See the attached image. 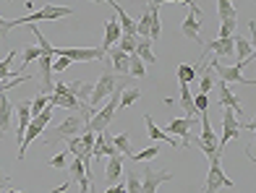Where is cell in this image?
I'll return each mask as SVG.
<instances>
[{"mask_svg":"<svg viewBox=\"0 0 256 193\" xmlns=\"http://www.w3.org/2000/svg\"><path fill=\"white\" fill-rule=\"evenodd\" d=\"M94 115V110H92L86 102H81V107L78 112H74V115H68L66 120H60V126H55L50 133H48V139H44V144H55V141H60V139H71V136H81L86 131V123L89 118Z\"/></svg>","mask_w":256,"mask_h":193,"instance_id":"6da1fadb","label":"cell"},{"mask_svg":"<svg viewBox=\"0 0 256 193\" xmlns=\"http://www.w3.org/2000/svg\"><path fill=\"white\" fill-rule=\"evenodd\" d=\"M63 16H74V8L68 5H42L40 10L24 16V18H14V21H6V26L0 29V37H8L10 29L16 26H24V24H37V21H55V18H63Z\"/></svg>","mask_w":256,"mask_h":193,"instance_id":"7a4b0ae2","label":"cell"},{"mask_svg":"<svg viewBox=\"0 0 256 193\" xmlns=\"http://www.w3.org/2000/svg\"><path fill=\"white\" fill-rule=\"evenodd\" d=\"M52 112H55V107L48 105L37 118H32V120H29V128H26V133H24V139H21V144H18V160H24V154H26V149H29V144H32L34 139H40V136L44 133L48 123L52 120Z\"/></svg>","mask_w":256,"mask_h":193,"instance_id":"3957f363","label":"cell"},{"mask_svg":"<svg viewBox=\"0 0 256 193\" xmlns=\"http://www.w3.org/2000/svg\"><path fill=\"white\" fill-rule=\"evenodd\" d=\"M118 81H120V76H115V73H102V76H100V81L94 84V89H92V97H89L86 105H89L92 110H97V107L102 105V102L115 92Z\"/></svg>","mask_w":256,"mask_h":193,"instance_id":"277c9868","label":"cell"},{"mask_svg":"<svg viewBox=\"0 0 256 193\" xmlns=\"http://www.w3.org/2000/svg\"><path fill=\"white\" fill-rule=\"evenodd\" d=\"M243 65H246L243 60H238L236 65H222V63H220L217 58H214L212 63H209V68H212V71H214L220 78H222L225 84H246V86H254V84H256L254 78H243V76H240Z\"/></svg>","mask_w":256,"mask_h":193,"instance_id":"5b68a950","label":"cell"},{"mask_svg":"<svg viewBox=\"0 0 256 193\" xmlns=\"http://www.w3.org/2000/svg\"><path fill=\"white\" fill-rule=\"evenodd\" d=\"M220 188H232V180L222 173V167H220V157H214V160H209V173H206L202 193H217Z\"/></svg>","mask_w":256,"mask_h":193,"instance_id":"8992f818","label":"cell"},{"mask_svg":"<svg viewBox=\"0 0 256 193\" xmlns=\"http://www.w3.org/2000/svg\"><path fill=\"white\" fill-rule=\"evenodd\" d=\"M202 136L196 139V146L206 154V160H214V157H220L217 154V136H214V128H212V123H209V118H206V112H202Z\"/></svg>","mask_w":256,"mask_h":193,"instance_id":"52a82bcc","label":"cell"},{"mask_svg":"<svg viewBox=\"0 0 256 193\" xmlns=\"http://www.w3.org/2000/svg\"><path fill=\"white\" fill-rule=\"evenodd\" d=\"M55 55H63L71 63H92V60H102L104 50L102 47H55Z\"/></svg>","mask_w":256,"mask_h":193,"instance_id":"ba28073f","label":"cell"},{"mask_svg":"<svg viewBox=\"0 0 256 193\" xmlns=\"http://www.w3.org/2000/svg\"><path fill=\"white\" fill-rule=\"evenodd\" d=\"M240 131H243V123H238V115L232 110H225V115H222V136L217 139V154H222L228 141H232Z\"/></svg>","mask_w":256,"mask_h":193,"instance_id":"9c48e42d","label":"cell"},{"mask_svg":"<svg viewBox=\"0 0 256 193\" xmlns=\"http://www.w3.org/2000/svg\"><path fill=\"white\" fill-rule=\"evenodd\" d=\"M172 180V173L168 170H152V167H144V175H142V193H157V188L162 183Z\"/></svg>","mask_w":256,"mask_h":193,"instance_id":"30bf717a","label":"cell"},{"mask_svg":"<svg viewBox=\"0 0 256 193\" xmlns=\"http://www.w3.org/2000/svg\"><path fill=\"white\" fill-rule=\"evenodd\" d=\"M194 126H196V118H176V120H170L168 128H162V131H165L168 136H178V139H186L183 144L188 146L191 139H194V136H191V128H194Z\"/></svg>","mask_w":256,"mask_h":193,"instance_id":"8fae6325","label":"cell"},{"mask_svg":"<svg viewBox=\"0 0 256 193\" xmlns=\"http://www.w3.org/2000/svg\"><path fill=\"white\" fill-rule=\"evenodd\" d=\"M68 173H71V180L78 186L81 193H89V186H92V178L86 175V167H84V160L76 157V160L68 165Z\"/></svg>","mask_w":256,"mask_h":193,"instance_id":"7c38bea8","label":"cell"},{"mask_svg":"<svg viewBox=\"0 0 256 193\" xmlns=\"http://www.w3.org/2000/svg\"><path fill=\"white\" fill-rule=\"evenodd\" d=\"M202 10L199 8H191V13L183 18V24H180V31H183V37H188L194 42H202L199 39V31H202V18H199Z\"/></svg>","mask_w":256,"mask_h":193,"instance_id":"4fadbf2b","label":"cell"},{"mask_svg":"<svg viewBox=\"0 0 256 193\" xmlns=\"http://www.w3.org/2000/svg\"><path fill=\"white\" fill-rule=\"evenodd\" d=\"M144 126H146V139H152V141H165V144H170V146H172V149H178V146H180L176 139H170V136H168L165 131H162V128L157 126L154 118L149 115V112L144 115Z\"/></svg>","mask_w":256,"mask_h":193,"instance_id":"5bb4252c","label":"cell"},{"mask_svg":"<svg viewBox=\"0 0 256 193\" xmlns=\"http://www.w3.org/2000/svg\"><path fill=\"white\" fill-rule=\"evenodd\" d=\"M14 115H16V107L10 105V99L3 92L0 94V133H10V128H14Z\"/></svg>","mask_w":256,"mask_h":193,"instance_id":"9a60e30c","label":"cell"},{"mask_svg":"<svg viewBox=\"0 0 256 193\" xmlns=\"http://www.w3.org/2000/svg\"><path fill=\"white\" fill-rule=\"evenodd\" d=\"M220 107H222V110H232L236 115H243V107H240L238 97L232 94L230 84H225V81H220Z\"/></svg>","mask_w":256,"mask_h":193,"instance_id":"2e32d148","label":"cell"},{"mask_svg":"<svg viewBox=\"0 0 256 193\" xmlns=\"http://www.w3.org/2000/svg\"><path fill=\"white\" fill-rule=\"evenodd\" d=\"M92 157H118V149L112 146V139L108 131L94 136V152H92Z\"/></svg>","mask_w":256,"mask_h":193,"instance_id":"e0dca14e","label":"cell"},{"mask_svg":"<svg viewBox=\"0 0 256 193\" xmlns=\"http://www.w3.org/2000/svg\"><path fill=\"white\" fill-rule=\"evenodd\" d=\"M120 34H123V29H120V24H118V18L112 16L108 24H104V39H102V50H104V55H108L110 47H115V44H118Z\"/></svg>","mask_w":256,"mask_h":193,"instance_id":"ac0fdd59","label":"cell"},{"mask_svg":"<svg viewBox=\"0 0 256 193\" xmlns=\"http://www.w3.org/2000/svg\"><path fill=\"white\" fill-rule=\"evenodd\" d=\"M152 39L149 37H136V50H134V55H138V58L144 60V65H154L157 63V55H154V50H152Z\"/></svg>","mask_w":256,"mask_h":193,"instance_id":"d6986e66","label":"cell"},{"mask_svg":"<svg viewBox=\"0 0 256 193\" xmlns=\"http://www.w3.org/2000/svg\"><path fill=\"white\" fill-rule=\"evenodd\" d=\"M232 52H236L243 63H254V44L246 37H240V34H232Z\"/></svg>","mask_w":256,"mask_h":193,"instance_id":"ffe728a7","label":"cell"},{"mask_svg":"<svg viewBox=\"0 0 256 193\" xmlns=\"http://www.w3.org/2000/svg\"><path fill=\"white\" fill-rule=\"evenodd\" d=\"M40 78H42V84H44V94H50L52 92V55H40Z\"/></svg>","mask_w":256,"mask_h":193,"instance_id":"44dd1931","label":"cell"},{"mask_svg":"<svg viewBox=\"0 0 256 193\" xmlns=\"http://www.w3.org/2000/svg\"><path fill=\"white\" fill-rule=\"evenodd\" d=\"M206 52H214V58H228V55H232V37L228 39H212V42H206L204 44V55Z\"/></svg>","mask_w":256,"mask_h":193,"instance_id":"7402d4cb","label":"cell"},{"mask_svg":"<svg viewBox=\"0 0 256 193\" xmlns=\"http://www.w3.org/2000/svg\"><path fill=\"white\" fill-rule=\"evenodd\" d=\"M14 118H18L16 136H18V144H21V139H24V133H26V128H29V120H32L29 102H18V105H16V115H14Z\"/></svg>","mask_w":256,"mask_h":193,"instance_id":"603a6c76","label":"cell"},{"mask_svg":"<svg viewBox=\"0 0 256 193\" xmlns=\"http://www.w3.org/2000/svg\"><path fill=\"white\" fill-rule=\"evenodd\" d=\"M108 55H110V60H112V71L118 73V76H128V55L120 47H110Z\"/></svg>","mask_w":256,"mask_h":193,"instance_id":"cb8c5ba5","label":"cell"},{"mask_svg":"<svg viewBox=\"0 0 256 193\" xmlns=\"http://www.w3.org/2000/svg\"><path fill=\"white\" fill-rule=\"evenodd\" d=\"M66 89H68V94H74L78 102H89L94 84H86V81H74V84H66Z\"/></svg>","mask_w":256,"mask_h":193,"instance_id":"d4e9b609","label":"cell"},{"mask_svg":"<svg viewBox=\"0 0 256 193\" xmlns=\"http://www.w3.org/2000/svg\"><path fill=\"white\" fill-rule=\"evenodd\" d=\"M108 167H104V178L110 180V183H118L120 180V175H123V157L118 154V157H108Z\"/></svg>","mask_w":256,"mask_h":193,"instance_id":"484cf974","label":"cell"},{"mask_svg":"<svg viewBox=\"0 0 256 193\" xmlns=\"http://www.w3.org/2000/svg\"><path fill=\"white\" fill-rule=\"evenodd\" d=\"M110 139H112V146L118 149L120 157H131L134 154V149H131V133H128V131H123L118 136H110Z\"/></svg>","mask_w":256,"mask_h":193,"instance_id":"4316f807","label":"cell"},{"mask_svg":"<svg viewBox=\"0 0 256 193\" xmlns=\"http://www.w3.org/2000/svg\"><path fill=\"white\" fill-rule=\"evenodd\" d=\"M180 105L186 110V118H194L196 115V110H194V94H191L188 84H180Z\"/></svg>","mask_w":256,"mask_h":193,"instance_id":"83f0119b","label":"cell"},{"mask_svg":"<svg viewBox=\"0 0 256 193\" xmlns=\"http://www.w3.org/2000/svg\"><path fill=\"white\" fill-rule=\"evenodd\" d=\"M149 21H152V5H146L142 18L136 21V37H149Z\"/></svg>","mask_w":256,"mask_h":193,"instance_id":"f1b7e54d","label":"cell"},{"mask_svg":"<svg viewBox=\"0 0 256 193\" xmlns=\"http://www.w3.org/2000/svg\"><path fill=\"white\" fill-rule=\"evenodd\" d=\"M126 193H142V175L136 170H126Z\"/></svg>","mask_w":256,"mask_h":193,"instance_id":"f546056e","label":"cell"},{"mask_svg":"<svg viewBox=\"0 0 256 193\" xmlns=\"http://www.w3.org/2000/svg\"><path fill=\"white\" fill-rule=\"evenodd\" d=\"M142 99V92H138V89H134V86H128V89H123L120 92V105L118 107H131V105H136V102Z\"/></svg>","mask_w":256,"mask_h":193,"instance_id":"4dcf8cb0","label":"cell"},{"mask_svg":"<svg viewBox=\"0 0 256 193\" xmlns=\"http://www.w3.org/2000/svg\"><path fill=\"white\" fill-rule=\"evenodd\" d=\"M128 76L131 78H144V60L138 55H128Z\"/></svg>","mask_w":256,"mask_h":193,"instance_id":"1f68e13d","label":"cell"},{"mask_svg":"<svg viewBox=\"0 0 256 193\" xmlns=\"http://www.w3.org/2000/svg\"><path fill=\"white\" fill-rule=\"evenodd\" d=\"M217 10H220V21H230V18H238V10L230 0H217Z\"/></svg>","mask_w":256,"mask_h":193,"instance_id":"d6a6232c","label":"cell"},{"mask_svg":"<svg viewBox=\"0 0 256 193\" xmlns=\"http://www.w3.org/2000/svg\"><path fill=\"white\" fill-rule=\"evenodd\" d=\"M50 105V94H37V97H34L32 102H29V112H32V118H37L40 115V112L44 110V107H48Z\"/></svg>","mask_w":256,"mask_h":193,"instance_id":"836d02e7","label":"cell"},{"mask_svg":"<svg viewBox=\"0 0 256 193\" xmlns=\"http://www.w3.org/2000/svg\"><path fill=\"white\" fill-rule=\"evenodd\" d=\"M162 37V24H160V10L157 5H152V21H149V39L157 42Z\"/></svg>","mask_w":256,"mask_h":193,"instance_id":"e575fe53","label":"cell"},{"mask_svg":"<svg viewBox=\"0 0 256 193\" xmlns=\"http://www.w3.org/2000/svg\"><path fill=\"white\" fill-rule=\"evenodd\" d=\"M14 58H16V52H14V50H10V52L6 55V58H3V60H0V81H6V78H8V76H14V78L18 76V73H14V71H10V60H14Z\"/></svg>","mask_w":256,"mask_h":193,"instance_id":"d590c367","label":"cell"},{"mask_svg":"<svg viewBox=\"0 0 256 193\" xmlns=\"http://www.w3.org/2000/svg\"><path fill=\"white\" fill-rule=\"evenodd\" d=\"M118 47H120L126 55H134V50H136V37H134V34H120Z\"/></svg>","mask_w":256,"mask_h":193,"instance_id":"8d00e7d4","label":"cell"},{"mask_svg":"<svg viewBox=\"0 0 256 193\" xmlns=\"http://www.w3.org/2000/svg\"><path fill=\"white\" fill-rule=\"evenodd\" d=\"M194 78H196V68L180 63V65H178V81H180V84H188V81H194Z\"/></svg>","mask_w":256,"mask_h":193,"instance_id":"74e56055","label":"cell"},{"mask_svg":"<svg viewBox=\"0 0 256 193\" xmlns=\"http://www.w3.org/2000/svg\"><path fill=\"white\" fill-rule=\"evenodd\" d=\"M32 78H34V76H24V73H21V76H16V78H10V81H3V84H0V94H3V92H10V89H16L18 84L32 81Z\"/></svg>","mask_w":256,"mask_h":193,"instance_id":"f35d334b","label":"cell"},{"mask_svg":"<svg viewBox=\"0 0 256 193\" xmlns=\"http://www.w3.org/2000/svg\"><path fill=\"white\" fill-rule=\"evenodd\" d=\"M157 154H160V146H146L144 152L131 154V160H136V162H149V160H154Z\"/></svg>","mask_w":256,"mask_h":193,"instance_id":"ab89813d","label":"cell"},{"mask_svg":"<svg viewBox=\"0 0 256 193\" xmlns=\"http://www.w3.org/2000/svg\"><path fill=\"white\" fill-rule=\"evenodd\" d=\"M212 86H214V71L206 65V73L202 76V84H199V89H202L199 94H209V89H212Z\"/></svg>","mask_w":256,"mask_h":193,"instance_id":"60d3db41","label":"cell"},{"mask_svg":"<svg viewBox=\"0 0 256 193\" xmlns=\"http://www.w3.org/2000/svg\"><path fill=\"white\" fill-rule=\"evenodd\" d=\"M194 110H196V115H202V112L209 110V99H206V94H194Z\"/></svg>","mask_w":256,"mask_h":193,"instance_id":"b9f144b4","label":"cell"},{"mask_svg":"<svg viewBox=\"0 0 256 193\" xmlns=\"http://www.w3.org/2000/svg\"><path fill=\"white\" fill-rule=\"evenodd\" d=\"M236 34V18H230V21H222V26H220V39H228Z\"/></svg>","mask_w":256,"mask_h":193,"instance_id":"7bdbcfd3","label":"cell"},{"mask_svg":"<svg viewBox=\"0 0 256 193\" xmlns=\"http://www.w3.org/2000/svg\"><path fill=\"white\" fill-rule=\"evenodd\" d=\"M21 55H24V65H26V63H32V60H37L40 55H42V50L37 47V44H32V47H24V50H21Z\"/></svg>","mask_w":256,"mask_h":193,"instance_id":"ee69618b","label":"cell"},{"mask_svg":"<svg viewBox=\"0 0 256 193\" xmlns=\"http://www.w3.org/2000/svg\"><path fill=\"white\" fill-rule=\"evenodd\" d=\"M66 141H68V152L81 157V152H84V149H81V136H71V139H66Z\"/></svg>","mask_w":256,"mask_h":193,"instance_id":"f6af8a7d","label":"cell"},{"mask_svg":"<svg viewBox=\"0 0 256 193\" xmlns=\"http://www.w3.org/2000/svg\"><path fill=\"white\" fill-rule=\"evenodd\" d=\"M162 3H183L188 8H199V5H196V0H146V5H162Z\"/></svg>","mask_w":256,"mask_h":193,"instance_id":"bcb514c9","label":"cell"},{"mask_svg":"<svg viewBox=\"0 0 256 193\" xmlns=\"http://www.w3.org/2000/svg\"><path fill=\"white\" fill-rule=\"evenodd\" d=\"M66 160H68V152L55 154V157H50V167H55V170H63V167H66Z\"/></svg>","mask_w":256,"mask_h":193,"instance_id":"7dc6e473","label":"cell"},{"mask_svg":"<svg viewBox=\"0 0 256 193\" xmlns=\"http://www.w3.org/2000/svg\"><path fill=\"white\" fill-rule=\"evenodd\" d=\"M68 65H71V60L63 58V55H58V58H52V71H58V73H63Z\"/></svg>","mask_w":256,"mask_h":193,"instance_id":"c3c4849f","label":"cell"},{"mask_svg":"<svg viewBox=\"0 0 256 193\" xmlns=\"http://www.w3.org/2000/svg\"><path fill=\"white\" fill-rule=\"evenodd\" d=\"M123 191H126V188H123V180H118V183H112L104 193H123Z\"/></svg>","mask_w":256,"mask_h":193,"instance_id":"681fc988","label":"cell"},{"mask_svg":"<svg viewBox=\"0 0 256 193\" xmlns=\"http://www.w3.org/2000/svg\"><path fill=\"white\" fill-rule=\"evenodd\" d=\"M6 188H10V178L6 173H0V191H6Z\"/></svg>","mask_w":256,"mask_h":193,"instance_id":"f907efd6","label":"cell"},{"mask_svg":"<svg viewBox=\"0 0 256 193\" xmlns=\"http://www.w3.org/2000/svg\"><path fill=\"white\" fill-rule=\"evenodd\" d=\"M68 188H71V183H63V186H60V188H52V191H50V193H66V191H68Z\"/></svg>","mask_w":256,"mask_h":193,"instance_id":"816d5d0a","label":"cell"},{"mask_svg":"<svg viewBox=\"0 0 256 193\" xmlns=\"http://www.w3.org/2000/svg\"><path fill=\"white\" fill-rule=\"evenodd\" d=\"M256 128V123L254 120H248V123H243V131H254Z\"/></svg>","mask_w":256,"mask_h":193,"instance_id":"f5cc1de1","label":"cell"},{"mask_svg":"<svg viewBox=\"0 0 256 193\" xmlns=\"http://www.w3.org/2000/svg\"><path fill=\"white\" fill-rule=\"evenodd\" d=\"M3 26H6V18H3V16H0V29H3Z\"/></svg>","mask_w":256,"mask_h":193,"instance_id":"db71d44e","label":"cell"},{"mask_svg":"<svg viewBox=\"0 0 256 193\" xmlns=\"http://www.w3.org/2000/svg\"><path fill=\"white\" fill-rule=\"evenodd\" d=\"M6 193H24V191H10V188H6Z\"/></svg>","mask_w":256,"mask_h":193,"instance_id":"11a10c76","label":"cell"},{"mask_svg":"<svg viewBox=\"0 0 256 193\" xmlns=\"http://www.w3.org/2000/svg\"><path fill=\"white\" fill-rule=\"evenodd\" d=\"M89 193H97V191H94V186H89Z\"/></svg>","mask_w":256,"mask_h":193,"instance_id":"9f6ffc18","label":"cell"},{"mask_svg":"<svg viewBox=\"0 0 256 193\" xmlns=\"http://www.w3.org/2000/svg\"><path fill=\"white\" fill-rule=\"evenodd\" d=\"M92 3H102V0H92Z\"/></svg>","mask_w":256,"mask_h":193,"instance_id":"6f0895ef","label":"cell"},{"mask_svg":"<svg viewBox=\"0 0 256 193\" xmlns=\"http://www.w3.org/2000/svg\"><path fill=\"white\" fill-rule=\"evenodd\" d=\"M230 3H232V0H230Z\"/></svg>","mask_w":256,"mask_h":193,"instance_id":"680465c9","label":"cell"},{"mask_svg":"<svg viewBox=\"0 0 256 193\" xmlns=\"http://www.w3.org/2000/svg\"><path fill=\"white\" fill-rule=\"evenodd\" d=\"M0 136H3V133H0Z\"/></svg>","mask_w":256,"mask_h":193,"instance_id":"91938a15","label":"cell"},{"mask_svg":"<svg viewBox=\"0 0 256 193\" xmlns=\"http://www.w3.org/2000/svg\"><path fill=\"white\" fill-rule=\"evenodd\" d=\"M8 3H10V0H8Z\"/></svg>","mask_w":256,"mask_h":193,"instance_id":"94428289","label":"cell"}]
</instances>
